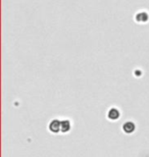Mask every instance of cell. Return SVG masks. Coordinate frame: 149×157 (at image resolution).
<instances>
[{"label":"cell","mask_w":149,"mask_h":157,"mask_svg":"<svg viewBox=\"0 0 149 157\" xmlns=\"http://www.w3.org/2000/svg\"><path fill=\"white\" fill-rule=\"evenodd\" d=\"M135 130H136V125L133 121H126L125 124H123V131L125 132L126 134L134 133Z\"/></svg>","instance_id":"obj_2"},{"label":"cell","mask_w":149,"mask_h":157,"mask_svg":"<svg viewBox=\"0 0 149 157\" xmlns=\"http://www.w3.org/2000/svg\"><path fill=\"white\" fill-rule=\"evenodd\" d=\"M49 131L53 134H57L59 132H61L60 121H58V119H52L49 124Z\"/></svg>","instance_id":"obj_1"},{"label":"cell","mask_w":149,"mask_h":157,"mask_svg":"<svg viewBox=\"0 0 149 157\" xmlns=\"http://www.w3.org/2000/svg\"><path fill=\"white\" fill-rule=\"evenodd\" d=\"M60 128H61V132L62 133H69L71 131V121L69 119H63V121H60Z\"/></svg>","instance_id":"obj_4"},{"label":"cell","mask_w":149,"mask_h":157,"mask_svg":"<svg viewBox=\"0 0 149 157\" xmlns=\"http://www.w3.org/2000/svg\"><path fill=\"white\" fill-rule=\"evenodd\" d=\"M120 117V112L119 109L116 107L110 108L108 112H107V117H108L110 121H116Z\"/></svg>","instance_id":"obj_3"}]
</instances>
